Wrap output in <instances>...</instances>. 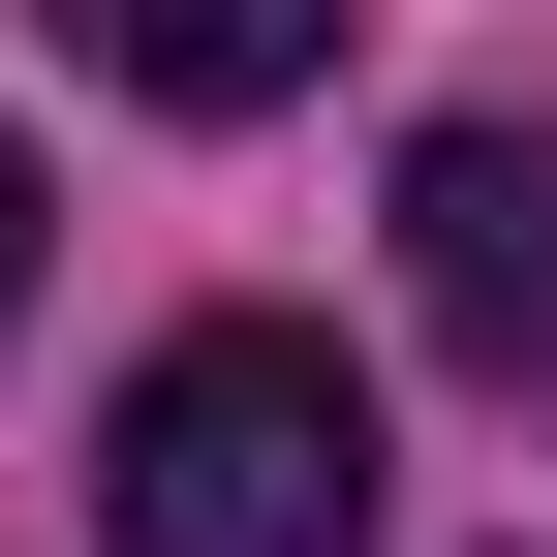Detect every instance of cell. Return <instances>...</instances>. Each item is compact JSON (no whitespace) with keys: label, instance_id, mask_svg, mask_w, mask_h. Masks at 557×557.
I'll use <instances>...</instances> for the list:
<instances>
[{"label":"cell","instance_id":"6da1fadb","mask_svg":"<svg viewBox=\"0 0 557 557\" xmlns=\"http://www.w3.org/2000/svg\"><path fill=\"white\" fill-rule=\"evenodd\" d=\"M94 496H124V557H372V372L310 310H186L124 372Z\"/></svg>","mask_w":557,"mask_h":557},{"label":"cell","instance_id":"7a4b0ae2","mask_svg":"<svg viewBox=\"0 0 557 557\" xmlns=\"http://www.w3.org/2000/svg\"><path fill=\"white\" fill-rule=\"evenodd\" d=\"M403 310L465 372H557V124H434L403 156Z\"/></svg>","mask_w":557,"mask_h":557},{"label":"cell","instance_id":"3957f363","mask_svg":"<svg viewBox=\"0 0 557 557\" xmlns=\"http://www.w3.org/2000/svg\"><path fill=\"white\" fill-rule=\"evenodd\" d=\"M62 62L156 94V124H278V94L341 62V0H62Z\"/></svg>","mask_w":557,"mask_h":557},{"label":"cell","instance_id":"277c9868","mask_svg":"<svg viewBox=\"0 0 557 557\" xmlns=\"http://www.w3.org/2000/svg\"><path fill=\"white\" fill-rule=\"evenodd\" d=\"M0 341H32V124H0Z\"/></svg>","mask_w":557,"mask_h":557}]
</instances>
